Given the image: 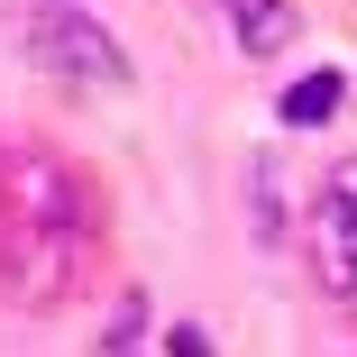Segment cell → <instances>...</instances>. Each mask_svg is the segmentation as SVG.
<instances>
[{
  "instance_id": "6da1fadb",
  "label": "cell",
  "mask_w": 357,
  "mask_h": 357,
  "mask_svg": "<svg viewBox=\"0 0 357 357\" xmlns=\"http://www.w3.org/2000/svg\"><path fill=\"white\" fill-rule=\"evenodd\" d=\"M92 248V174L55 165L46 147H0V284L19 303H55Z\"/></svg>"
},
{
  "instance_id": "7a4b0ae2",
  "label": "cell",
  "mask_w": 357,
  "mask_h": 357,
  "mask_svg": "<svg viewBox=\"0 0 357 357\" xmlns=\"http://www.w3.org/2000/svg\"><path fill=\"white\" fill-rule=\"evenodd\" d=\"M19 46H28L37 74L64 83V92H128V46L83 10V0H28Z\"/></svg>"
},
{
  "instance_id": "3957f363",
  "label": "cell",
  "mask_w": 357,
  "mask_h": 357,
  "mask_svg": "<svg viewBox=\"0 0 357 357\" xmlns=\"http://www.w3.org/2000/svg\"><path fill=\"white\" fill-rule=\"evenodd\" d=\"M303 257H312V284L321 294H357V211L339 202V192H321L312 202V229H303Z\"/></svg>"
},
{
  "instance_id": "277c9868",
  "label": "cell",
  "mask_w": 357,
  "mask_h": 357,
  "mask_svg": "<svg viewBox=\"0 0 357 357\" xmlns=\"http://www.w3.org/2000/svg\"><path fill=\"white\" fill-rule=\"evenodd\" d=\"M211 10V28H220L248 64H266V55H284L303 37V19H294V0H202Z\"/></svg>"
},
{
  "instance_id": "5b68a950",
  "label": "cell",
  "mask_w": 357,
  "mask_h": 357,
  "mask_svg": "<svg viewBox=\"0 0 357 357\" xmlns=\"http://www.w3.org/2000/svg\"><path fill=\"white\" fill-rule=\"evenodd\" d=\"M339 101H348V74H303L275 110H284V128H330V119H339Z\"/></svg>"
},
{
  "instance_id": "8992f818",
  "label": "cell",
  "mask_w": 357,
  "mask_h": 357,
  "mask_svg": "<svg viewBox=\"0 0 357 357\" xmlns=\"http://www.w3.org/2000/svg\"><path fill=\"white\" fill-rule=\"evenodd\" d=\"M137 339H147V303H119V321L101 330V348H137Z\"/></svg>"
},
{
  "instance_id": "52a82bcc",
  "label": "cell",
  "mask_w": 357,
  "mask_h": 357,
  "mask_svg": "<svg viewBox=\"0 0 357 357\" xmlns=\"http://www.w3.org/2000/svg\"><path fill=\"white\" fill-rule=\"evenodd\" d=\"M165 348H174V357H211V330H192V321H183V330H165Z\"/></svg>"
},
{
  "instance_id": "ba28073f",
  "label": "cell",
  "mask_w": 357,
  "mask_h": 357,
  "mask_svg": "<svg viewBox=\"0 0 357 357\" xmlns=\"http://www.w3.org/2000/svg\"><path fill=\"white\" fill-rule=\"evenodd\" d=\"M330 192H339V202H348V211H357V156H348V165H339V174H330Z\"/></svg>"
}]
</instances>
